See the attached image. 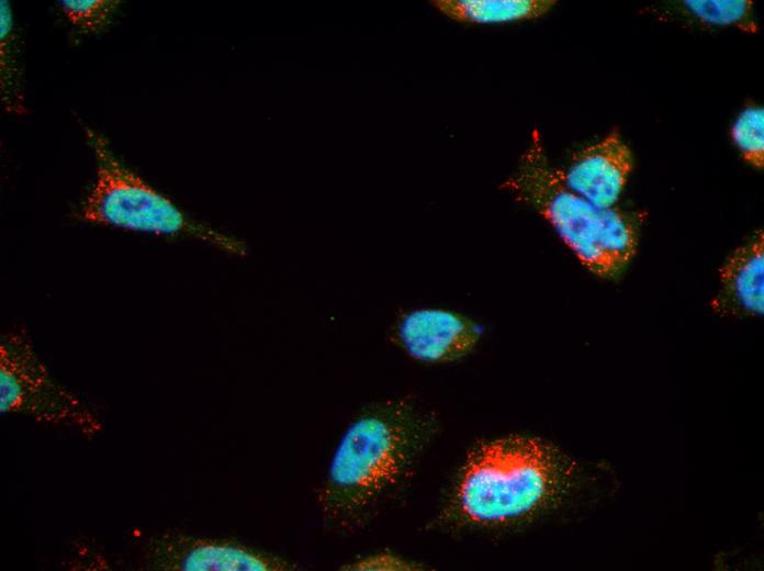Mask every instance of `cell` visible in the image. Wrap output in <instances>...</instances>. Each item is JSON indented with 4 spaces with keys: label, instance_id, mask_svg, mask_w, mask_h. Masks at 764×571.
Instances as JSON below:
<instances>
[{
    "label": "cell",
    "instance_id": "obj_6",
    "mask_svg": "<svg viewBox=\"0 0 764 571\" xmlns=\"http://www.w3.org/2000/svg\"><path fill=\"white\" fill-rule=\"evenodd\" d=\"M144 568L158 571H297L299 562L234 539L166 531L149 538Z\"/></svg>",
    "mask_w": 764,
    "mask_h": 571
},
{
    "label": "cell",
    "instance_id": "obj_15",
    "mask_svg": "<svg viewBox=\"0 0 764 571\" xmlns=\"http://www.w3.org/2000/svg\"><path fill=\"white\" fill-rule=\"evenodd\" d=\"M424 564L390 550H381L355 558L339 567L344 571H416Z\"/></svg>",
    "mask_w": 764,
    "mask_h": 571
},
{
    "label": "cell",
    "instance_id": "obj_11",
    "mask_svg": "<svg viewBox=\"0 0 764 571\" xmlns=\"http://www.w3.org/2000/svg\"><path fill=\"white\" fill-rule=\"evenodd\" d=\"M9 1L0 2V88L7 112L26 113L23 92L21 44Z\"/></svg>",
    "mask_w": 764,
    "mask_h": 571
},
{
    "label": "cell",
    "instance_id": "obj_9",
    "mask_svg": "<svg viewBox=\"0 0 764 571\" xmlns=\"http://www.w3.org/2000/svg\"><path fill=\"white\" fill-rule=\"evenodd\" d=\"M722 316H760L764 312V234L757 231L737 247L719 270V290L711 301Z\"/></svg>",
    "mask_w": 764,
    "mask_h": 571
},
{
    "label": "cell",
    "instance_id": "obj_1",
    "mask_svg": "<svg viewBox=\"0 0 764 571\" xmlns=\"http://www.w3.org/2000/svg\"><path fill=\"white\" fill-rule=\"evenodd\" d=\"M438 429L436 413L412 396L364 406L341 433L315 486L323 528L352 535L392 507L413 482Z\"/></svg>",
    "mask_w": 764,
    "mask_h": 571
},
{
    "label": "cell",
    "instance_id": "obj_14",
    "mask_svg": "<svg viewBox=\"0 0 764 571\" xmlns=\"http://www.w3.org/2000/svg\"><path fill=\"white\" fill-rule=\"evenodd\" d=\"M59 8L65 18L82 32L99 33L111 23L121 1L63 0Z\"/></svg>",
    "mask_w": 764,
    "mask_h": 571
},
{
    "label": "cell",
    "instance_id": "obj_13",
    "mask_svg": "<svg viewBox=\"0 0 764 571\" xmlns=\"http://www.w3.org/2000/svg\"><path fill=\"white\" fill-rule=\"evenodd\" d=\"M731 138L742 158L751 166H764V109L761 105L744 108L731 126Z\"/></svg>",
    "mask_w": 764,
    "mask_h": 571
},
{
    "label": "cell",
    "instance_id": "obj_2",
    "mask_svg": "<svg viewBox=\"0 0 764 571\" xmlns=\"http://www.w3.org/2000/svg\"><path fill=\"white\" fill-rule=\"evenodd\" d=\"M576 478V463L542 439L485 440L465 458L443 518L451 526L475 528L523 523L558 505Z\"/></svg>",
    "mask_w": 764,
    "mask_h": 571
},
{
    "label": "cell",
    "instance_id": "obj_10",
    "mask_svg": "<svg viewBox=\"0 0 764 571\" xmlns=\"http://www.w3.org/2000/svg\"><path fill=\"white\" fill-rule=\"evenodd\" d=\"M554 0H432L441 14L460 23L483 24L533 20L547 14Z\"/></svg>",
    "mask_w": 764,
    "mask_h": 571
},
{
    "label": "cell",
    "instance_id": "obj_4",
    "mask_svg": "<svg viewBox=\"0 0 764 571\" xmlns=\"http://www.w3.org/2000/svg\"><path fill=\"white\" fill-rule=\"evenodd\" d=\"M94 152V184L83 201V222L164 236H186L220 250L245 257L246 243L183 213L171 200L126 169L112 154L102 135L86 128Z\"/></svg>",
    "mask_w": 764,
    "mask_h": 571
},
{
    "label": "cell",
    "instance_id": "obj_3",
    "mask_svg": "<svg viewBox=\"0 0 764 571\" xmlns=\"http://www.w3.org/2000/svg\"><path fill=\"white\" fill-rule=\"evenodd\" d=\"M501 188L546 219L578 261L600 278L619 275L637 253L640 215L597 208L571 190L550 164L537 128Z\"/></svg>",
    "mask_w": 764,
    "mask_h": 571
},
{
    "label": "cell",
    "instance_id": "obj_5",
    "mask_svg": "<svg viewBox=\"0 0 764 571\" xmlns=\"http://www.w3.org/2000/svg\"><path fill=\"white\" fill-rule=\"evenodd\" d=\"M0 411L64 427L89 438L103 429L98 415L52 377L35 351L31 336L22 327L1 337Z\"/></svg>",
    "mask_w": 764,
    "mask_h": 571
},
{
    "label": "cell",
    "instance_id": "obj_12",
    "mask_svg": "<svg viewBox=\"0 0 764 571\" xmlns=\"http://www.w3.org/2000/svg\"><path fill=\"white\" fill-rule=\"evenodd\" d=\"M677 7L703 25L737 27L745 33L759 31L753 1L750 0H685Z\"/></svg>",
    "mask_w": 764,
    "mask_h": 571
},
{
    "label": "cell",
    "instance_id": "obj_7",
    "mask_svg": "<svg viewBox=\"0 0 764 571\" xmlns=\"http://www.w3.org/2000/svg\"><path fill=\"white\" fill-rule=\"evenodd\" d=\"M482 334L480 324L460 313L424 307L404 313L394 325L392 338L417 361L447 363L473 351Z\"/></svg>",
    "mask_w": 764,
    "mask_h": 571
},
{
    "label": "cell",
    "instance_id": "obj_8",
    "mask_svg": "<svg viewBox=\"0 0 764 571\" xmlns=\"http://www.w3.org/2000/svg\"><path fill=\"white\" fill-rule=\"evenodd\" d=\"M633 167L628 145L617 131L575 153L561 175L566 186L600 209L618 202Z\"/></svg>",
    "mask_w": 764,
    "mask_h": 571
}]
</instances>
